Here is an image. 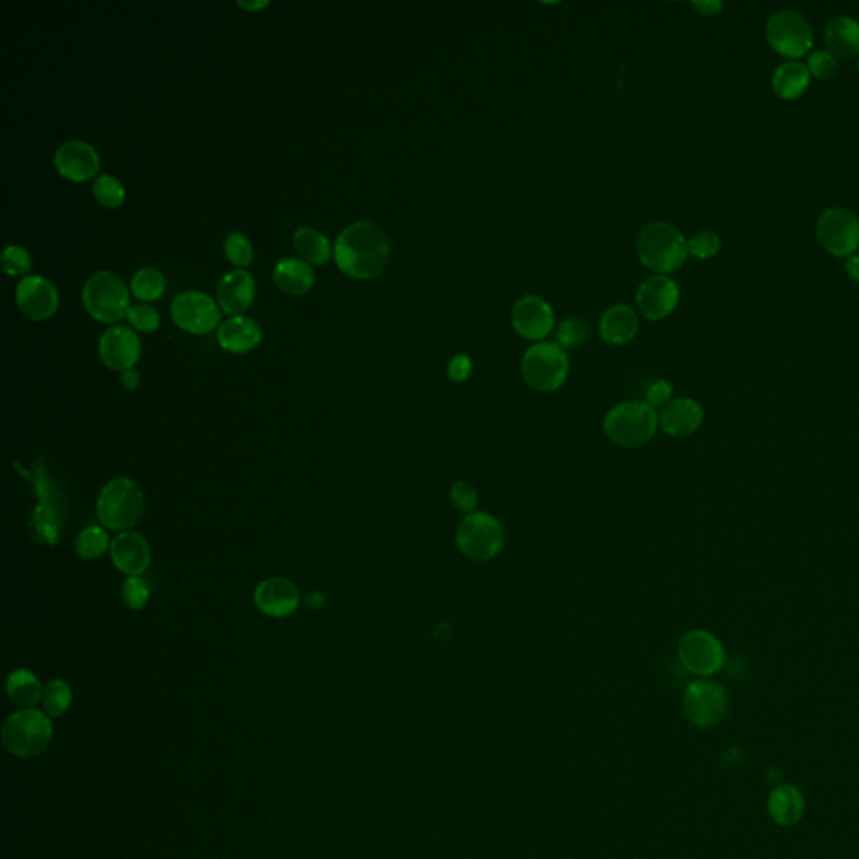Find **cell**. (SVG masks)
<instances>
[{"label": "cell", "instance_id": "cell-1", "mask_svg": "<svg viewBox=\"0 0 859 859\" xmlns=\"http://www.w3.org/2000/svg\"><path fill=\"white\" fill-rule=\"evenodd\" d=\"M391 245L380 225L371 220H356L346 225L334 242L336 266L355 279H373L385 271Z\"/></svg>", "mask_w": 859, "mask_h": 859}, {"label": "cell", "instance_id": "cell-2", "mask_svg": "<svg viewBox=\"0 0 859 859\" xmlns=\"http://www.w3.org/2000/svg\"><path fill=\"white\" fill-rule=\"evenodd\" d=\"M687 242L682 230L670 222H651L643 227L636 242L638 259L646 269L668 276L687 261Z\"/></svg>", "mask_w": 859, "mask_h": 859}, {"label": "cell", "instance_id": "cell-3", "mask_svg": "<svg viewBox=\"0 0 859 859\" xmlns=\"http://www.w3.org/2000/svg\"><path fill=\"white\" fill-rule=\"evenodd\" d=\"M660 418L645 400L621 401L604 415L603 432L621 448L643 447L655 437Z\"/></svg>", "mask_w": 859, "mask_h": 859}, {"label": "cell", "instance_id": "cell-4", "mask_svg": "<svg viewBox=\"0 0 859 859\" xmlns=\"http://www.w3.org/2000/svg\"><path fill=\"white\" fill-rule=\"evenodd\" d=\"M145 494L130 477H116L99 492L96 516L111 531H130L145 514Z\"/></svg>", "mask_w": 859, "mask_h": 859}, {"label": "cell", "instance_id": "cell-5", "mask_svg": "<svg viewBox=\"0 0 859 859\" xmlns=\"http://www.w3.org/2000/svg\"><path fill=\"white\" fill-rule=\"evenodd\" d=\"M53 724L46 712L26 709L14 712L2 727V742L12 755L32 759L44 754L53 740Z\"/></svg>", "mask_w": 859, "mask_h": 859}, {"label": "cell", "instance_id": "cell-6", "mask_svg": "<svg viewBox=\"0 0 859 859\" xmlns=\"http://www.w3.org/2000/svg\"><path fill=\"white\" fill-rule=\"evenodd\" d=\"M521 373L532 390L552 393L568 380V353L558 343L551 341L532 344L522 356Z\"/></svg>", "mask_w": 859, "mask_h": 859}, {"label": "cell", "instance_id": "cell-7", "mask_svg": "<svg viewBox=\"0 0 859 859\" xmlns=\"http://www.w3.org/2000/svg\"><path fill=\"white\" fill-rule=\"evenodd\" d=\"M455 542L459 551L470 561H492L504 549V526L489 512L475 511L460 521Z\"/></svg>", "mask_w": 859, "mask_h": 859}, {"label": "cell", "instance_id": "cell-8", "mask_svg": "<svg viewBox=\"0 0 859 859\" xmlns=\"http://www.w3.org/2000/svg\"><path fill=\"white\" fill-rule=\"evenodd\" d=\"M84 308L98 321L115 323L128 314L130 291L125 281L111 271H96L84 281Z\"/></svg>", "mask_w": 859, "mask_h": 859}, {"label": "cell", "instance_id": "cell-9", "mask_svg": "<svg viewBox=\"0 0 859 859\" xmlns=\"http://www.w3.org/2000/svg\"><path fill=\"white\" fill-rule=\"evenodd\" d=\"M683 712L698 729H712L729 712V693L712 678H697L683 692Z\"/></svg>", "mask_w": 859, "mask_h": 859}, {"label": "cell", "instance_id": "cell-10", "mask_svg": "<svg viewBox=\"0 0 859 859\" xmlns=\"http://www.w3.org/2000/svg\"><path fill=\"white\" fill-rule=\"evenodd\" d=\"M766 37L769 46L789 61H796L813 49V29L806 17L792 9H782L767 19Z\"/></svg>", "mask_w": 859, "mask_h": 859}, {"label": "cell", "instance_id": "cell-11", "mask_svg": "<svg viewBox=\"0 0 859 859\" xmlns=\"http://www.w3.org/2000/svg\"><path fill=\"white\" fill-rule=\"evenodd\" d=\"M677 653L680 665L698 678H710L724 667V645L710 631H688L678 643Z\"/></svg>", "mask_w": 859, "mask_h": 859}, {"label": "cell", "instance_id": "cell-12", "mask_svg": "<svg viewBox=\"0 0 859 859\" xmlns=\"http://www.w3.org/2000/svg\"><path fill=\"white\" fill-rule=\"evenodd\" d=\"M816 237L831 256H854L859 247V219L843 207L824 210L816 224Z\"/></svg>", "mask_w": 859, "mask_h": 859}, {"label": "cell", "instance_id": "cell-13", "mask_svg": "<svg viewBox=\"0 0 859 859\" xmlns=\"http://www.w3.org/2000/svg\"><path fill=\"white\" fill-rule=\"evenodd\" d=\"M175 323L188 333L207 334L220 321V309L214 297L204 291H183L170 306Z\"/></svg>", "mask_w": 859, "mask_h": 859}, {"label": "cell", "instance_id": "cell-14", "mask_svg": "<svg viewBox=\"0 0 859 859\" xmlns=\"http://www.w3.org/2000/svg\"><path fill=\"white\" fill-rule=\"evenodd\" d=\"M511 321L521 338L534 343L544 341L556 326V316L551 304L536 294H526L517 299L512 306Z\"/></svg>", "mask_w": 859, "mask_h": 859}, {"label": "cell", "instance_id": "cell-15", "mask_svg": "<svg viewBox=\"0 0 859 859\" xmlns=\"http://www.w3.org/2000/svg\"><path fill=\"white\" fill-rule=\"evenodd\" d=\"M680 287L672 277L653 274L636 291V308L648 321H662L677 309Z\"/></svg>", "mask_w": 859, "mask_h": 859}, {"label": "cell", "instance_id": "cell-16", "mask_svg": "<svg viewBox=\"0 0 859 859\" xmlns=\"http://www.w3.org/2000/svg\"><path fill=\"white\" fill-rule=\"evenodd\" d=\"M99 356L111 370L123 371L135 368L141 356V339L133 329L123 324H113L99 336Z\"/></svg>", "mask_w": 859, "mask_h": 859}, {"label": "cell", "instance_id": "cell-17", "mask_svg": "<svg viewBox=\"0 0 859 859\" xmlns=\"http://www.w3.org/2000/svg\"><path fill=\"white\" fill-rule=\"evenodd\" d=\"M16 302L27 318L41 321L56 313L58 289L47 277L39 274L22 277L16 286Z\"/></svg>", "mask_w": 859, "mask_h": 859}, {"label": "cell", "instance_id": "cell-18", "mask_svg": "<svg viewBox=\"0 0 859 859\" xmlns=\"http://www.w3.org/2000/svg\"><path fill=\"white\" fill-rule=\"evenodd\" d=\"M54 165L63 177L74 182H83L98 172L99 153L88 141L73 138L56 148Z\"/></svg>", "mask_w": 859, "mask_h": 859}, {"label": "cell", "instance_id": "cell-19", "mask_svg": "<svg viewBox=\"0 0 859 859\" xmlns=\"http://www.w3.org/2000/svg\"><path fill=\"white\" fill-rule=\"evenodd\" d=\"M111 561L126 576H141L151 564V547L140 532L123 531L111 541Z\"/></svg>", "mask_w": 859, "mask_h": 859}, {"label": "cell", "instance_id": "cell-20", "mask_svg": "<svg viewBox=\"0 0 859 859\" xmlns=\"http://www.w3.org/2000/svg\"><path fill=\"white\" fill-rule=\"evenodd\" d=\"M254 603L266 616L286 618L297 610L301 603V593L289 579H264L256 588Z\"/></svg>", "mask_w": 859, "mask_h": 859}, {"label": "cell", "instance_id": "cell-21", "mask_svg": "<svg viewBox=\"0 0 859 859\" xmlns=\"http://www.w3.org/2000/svg\"><path fill=\"white\" fill-rule=\"evenodd\" d=\"M658 418H660V427L668 437H690L702 427L703 408L690 396H678L662 408Z\"/></svg>", "mask_w": 859, "mask_h": 859}, {"label": "cell", "instance_id": "cell-22", "mask_svg": "<svg viewBox=\"0 0 859 859\" xmlns=\"http://www.w3.org/2000/svg\"><path fill=\"white\" fill-rule=\"evenodd\" d=\"M256 296V282L249 271L235 269L217 282V301L225 313L240 314L249 308Z\"/></svg>", "mask_w": 859, "mask_h": 859}, {"label": "cell", "instance_id": "cell-23", "mask_svg": "<svg viewBox=\"0 0 859 859\" xmlns=\"http://www.w3.org/2000/svg\"><path fill=\"white\" fill-rule=\"evenodd\" d=\"M261 339V324L244 314L230 316L217 329V341L230 353H247L256 348Z\"/></svg>", "mask_w": 859, "mask_h": 859}, {"label": "cell", "instance_id": "cell-24", "mask_svg": "<svg viewBox=\"0 0 859 859\" xmlns=\"http://www.w3.org/2000/svg\"><path fill=\"white\" fill-rule=\"evenodd\" d=\"M640 331V319L635 309L625 304H615L606 309L599 319V334L604 343L623 346L635 339Z\"/></svg>", "mask_w": 859, "mask_h": 859}, {"label": "cell", "instance_id": "cell-25", "mask_svg": "<svg viewBox=\"0 0 859 859\" xmlns=\"http://www.w3.org/2000/svg\"><path fill=\"white\" fill-rule=\"evenodd\" d=\"M767 811L774 823L789 828L799 823L806 813V797L799 787L782 784L772 789L767 797Z\"/></svg>", "mask_w": 859, "mask_h": 859}, {"label": "cell", "instance_id": "cell-26", "mask_svg": "<svg viewBox=\"0 0 859 859\" xmlns=\"http://www.w3.org/2000/svg\"><path fill=\"white\" fill-rule=\"evenodd\" d=\"M824 41L836 59H851L859 54V22L854 17L836 16L828 22Z\"/></svg>", "mask_w": 859, "mask_h": 859}, {"label": "cell", "instance_id": "cell-27", "mask_svg": "<svg viewBox=\"0 0 859 859\" xmlns=\"http://www.w3.org/2000/svg\"><path fill=\"white\" fill-rule=\"evenodd\" d=\"M272 276L277 286L291 296L304 294L314 284L313 267L301 257H282L277 261Z\"/></svg>", "mask_w": 859, "mask_h": 859}, {"label": "cell", "instance_id": "cell-28", "mask_svg": "<svg viewBox=\"0 0 859 859\" xmlns=\"http://www.w3.org/2000/svg\"><path fill=\"white\" fill-rule=\"evenodd\" d=\"M811 84V74L806 66L797 61L779 64L772 73V89L781 99L794 101L806 93Z\"/></svg>", "mask_w": 859, "mask_h": 859}, {"label": "cell", "instance_id": "cell-29", "mask_svg": "<svg viewBox=\"0 0 859 859\" xmlns=\"http://www.w3.org/2000/svg\"><path fill=\"white\" fill-rule=\"evenodd\" d=\"M6 690L9 700L21 710L34 709L44 695L41 680L26 668L16 670L9 675Z\"/></svg>", "mask_w": 859, "mask_h": 859}, {"label": "cell", "instance_id": "cell-30", "mask_svg": "<svg viewBox=\"0 0 859 859\" xmlns=\"http://www.w3.org/2000/svg\"><path fill=\"white\" fill-rule=\"evenodd\" d=\"M292 242L301 259L311 264H323L333 254L328 237L313 227H299L294 230Z\"/></svg>", "mask_w": 859, "mask_h": 859}, {"label": "cell", "instance_id": "cell-31", "mask_svg": "<svg viewBox=\"0 0 859 859\" xmlns=\"http://www.w3.org/2000/svg\"><path fill=\"white\" fill-rule=\"evenodd\" d=\"M111 547L110 536L103 526H89L79 532L74 542V551L84 561H94Z\"/></svg>", "mask_w": 859, "mask_h": 859}, {"label": "cell", "instance_id": "cell-32", "mask_svg": "<svg viewBox=\"0 0 859 859\" xmlns=\"http://www.w3.org/2000/svg\"><path fill=\"white\" fill-rule=\"evenodd\" d=\"M131 292L141 301H153L165 292L167 279L155 267H141L131 276Z\"/></svg>", "mask_w": 859, "mask_h": 859}, {"label": "cell", "instance_id": "cell-33", "mask_svg": "<svg viewBox=\"0 0 859 859\" xmlns=\"http://www.w3.org/2000/svg\"><path fill=\"white\" fill-rule=\"evenodd\" d=\"M71 703H73V690L61 678H54L44 687L42 707L51 719L63 717L71 707Z\"/></svg>", "mask_w": 859, "mask_h": 859}, {"label": "cell", "instance_id": "cell-34", "mask_svg": "<svg viewBox=\"0 0 859 859\" xmlns=\"http://www.w3.org/2000/svg\"><path fill=\"white\" fill-rule=\"evenodd\" d=\"M591 338V328L583 318L571 316L559 323L558 331H556V343L564 349H574L588 343Z\"/></svg>", "mask_w": 859, "mask_h": 859}, {"label": "cell", "instance_id": "cell-35", "mask_svg": "<svg viewBox=\"0 0 859 859\" xmlns=\"http://www.w3.org/2000/svg\"><path fill=\"white\" fill-rule=\"evenodd\" d=\"M93 193L99 204L105 207H118L125 200L126 190L125 185L115 175L101 173L94 180Z\"/></svg>", "mask_w": 859, "mask_h": 859}, {"label": "cell", "instance_id": "cell-36", "mask_svg": "<svg viewBox=\"0 0 859 859\" xmlns=\"http://www.w3.org/2000/svg\"><path fill=\"white\" fill-rule=\"evenodd\" d=\"M720 247H722V239L712 230H702L690 237L687 242L688 256L695 257L698 261H709L717 256Z\"/></svg>", "mask_w": 859, "mask_h": 859}, {"label": "cell", "instance_id": "cell-37", "mask_svg": "<svg viewBox=\"0 0 859 859\" xmlns=\"http://www.w3.org/2000/svg\"><path fill=\"white\" fill-rule=\"evenodd\" d=\"M224 252L230 262L235 266H249L254 259V247L247 235L242 232H230L224 240Z\"/></svg>", "mask_w": 859, "mask_h": 859}, {"label": "cell", "instance_id": "cell-38", "mask_svg": "<svg viewBox=\"0 0 859 859\" xmlns=\"http://www.w3.org/2000/svg\"><path fill=\"white\" fill-rule=\"evenodd\" d=\"M121 598L125 603L126 608L131 611H140L145 608L148 599H150V588L145 579L140 576L128 578L121 588Z\"/></svg>", "mask_w": 859, "mask_h": 859}, {"label": "cell", "instance_id": "cell-39", "mask_svg": "<svg viewBox=\"0 0 859 859\" xmlns=\"http://www.w3.org/2000/svg\"><path fill=\"white\" fill-rule=\"evenodd\" d=\"M0 261H2V269L12 276L26 274L32 266L29 250L17 244L7 245L6 249L2 250Z\"/></svg>", "mask_w": 859, "mask_h": 859}, {"label": "cell", "instance_id": "cell-40", "mask_svg": "<svg viewBox=\"0 0 859 859\" xmlns=\"http://www.w3.org/2000/svg\"><path fill=\"white\" fill-rule=\"evenodd\" d=\"M807 71L811 74V78L831 79L838 73V59L834 58L833 54L829 53L828 49H819L807 56Z\"/></svg>", "mask_w": 859, "mask_h": 859}, {"label": "cell", "instance_id": "cell-41", "mask_svg": "<svg viewBox=\"0 0 859 859\" xmlns=\"http://www.w3.org/2000/svg\"><path fill=\"white\" fill-rule=\"evenodd\" d=\"M126 316L130 319L133 328L138 329V331H145V333L155 331L160 324V314L150 304H133L128 309Z\"/></svg>", "mask_w": 859, "mask_h": 859}, {"label": "cell", "instance_id": "cell-42", "mask_svg": "<svg viewBox=\"0 0 859 859\" xmlns=\"http://www.w3.org/2000/svg\"><path fill=\"white\" fill-rule=\"evenodd\" d=\"M450 499H452V504L455 505V509H459L460 512H465V516H467V514L475 512V507H477V502H479V495H477L475 487H472L469 482L459 480V482H455V484L452 485V490H450Z\"/></svg>", "mask_w": 859, "mask_h": 859}, {"label": "cell", "instance_id": "cell-43", "mask_svg": "<svg viewBox=\"0 0 859 859\" xmlns=\"http://www.w3.org/2000/svg\"><path fill=\"white\" fill-rule=\"evenodd\" d=\"M673 386L667 380H656L648 386L645 401L648 405L658 410L673 400Z\"/></svg>", "mask_w": 859, "mask_h": 859}, {"label": "cell", "instance_id": "cell-44", "mask_svg": "<svg viewBox=\"0 0 859 859\" xmlns=\"http://www.w3.org/2000/svg\"><path fill=\"white\" fill-rule=\"evenodd\" d=\"M472 373V360L467 355L453 356L448 365V378L455 383H464Z\"/></svg>", "mask_w": 859, "mask_h": 859}, {"label": "cell", "instance_id": "cell-45", "mask_svg": "<svg viewBox=\"0 0 859 859\" xmlns=\"http://www.w3.org/2000/svg\"><path fill=\"white\" fill-rule=\"evenodd\" d=\"M692 6L702 16H717L724 9V4L719 0H700V2H693Z\"/></svg>", "mask_w": 859, "mask_h": 859}, {"label": "cell", "instance_id": "cell-46", "mask_svg": "<svg viewBox=\"0 0 859 859\" xmlns=\"http://www.w3.org/2000/svg\"><path fill=\"white\" fill-rule=\"evenodd\" d=\"M121 383H123L128 390H136L138 385H140V373H138L135 368L123 371V373H121Z\"/></svg>", "mask_w": 859, "mask_h": 859}, {"label": "cell", "instance_id": "cell-47", "mask_svg": "<svg viewBox=\"0 0 859 859\" xmlns=\"http://www.w3.org/2000/svg\"><path fill=\"white\" fill-rule=\"evenodd\" d=\"M844 269H846V274L859 284V254L848 257L846 264H844Z\"/></svg>", "mask_w": 859, "mask_h": 859}, {"label": "cell", "instance_id": "cell-48", "mask_svg": "<svg viewBox=\"0 0 859 859\" xmlns=\"http://www.w3.org/2000/svg\"><path fill=\"white\" fill-rule=\"evenodd\" d=\"M239 6L245 7V9H262V7L269 6V2L267 0H259V2H245V0H239Z\"/></svg>", "mask_w": 859, "mask_h": 859}, {"label": "cell", "instance_id": "cell-49", "mask_svg": "<svg viewBox=\"0 0 859 859\" xmlns=\"http://www.w3.org/2000/svg\"><path fill=\"white\" fill-rule=\"evenodd\" d=\"M858 73H859V59H858Z\"/></svg>", "mask_w": 859, "mask_h": 859}]
</instances>
